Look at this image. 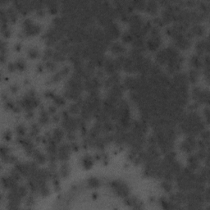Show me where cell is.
Listing matches in <instances>:
<instances>
[{"label": "cell", "mask_w": 210, "mask_h": 210, "mask_svg": "<svg viewBox=\"0 0 210 210\" xmlns=\"http://www.w3.org/2000/svg\"><path fill=\"white\" fill-rule=\"evenodd\" d=\"M56 111H57V108H56V107H55L54 105H50V106L48 107V112H49L52 114H55Z\"/></svg>", "instance_id": "f907efd6"}, {"label": "cell", "mask_w": 210, "mask_h": 210, "mask_svg": "<svg viewBox=\"0 0 210 210\" xmlns=\"http://www.w3.org/2000/svg\"><path fill=\"white\" fill-rule=\"evenodd\" d=\"M133 35H131V33L130 31L125 32L124 34L122 35V40L126 42V43H131L133 41Z\"/></svg>", "instance_id": "f546056e"}, {"label": "cell", "mask_w": 210, "mask_h": 210, "mask_svg": "<svg viewBox=\"0 0 210 210\" xmlns=\"http://www.w3.org/2000/svg\"><path fill=\"white\" fill-rule=\"evenodd\" d=\"M60 176L63 178H67V176L70 174V167L68 165V163L64 162L60 167Z\"/></svg>", "instance_id": "7402d4cb"}, {"label": "cell", "mask_w": 210, "mask_h": 210, "mask_svg": "<svg viewBox=\"0 0 210 210\" xmlns=\"http://www.w3.org/2000/svg\"><path fill=\"white\" fill-rule=\"evenodd\" d=\"M45 66H46V68L49 71L54 70V68H55V67H56L54 61H50V60H48L47 62H46Z\"/></svg>", "instance_id": "f6af8a7d"}, {"label": "cell", "mask_w": 210, "mask_h": 210, "mask_svg": "<svg viewBox=\"0 0 210 210\" xmlns=\"http://www.w3.org/2000/svg\"><path fill=\"white\" fill-rule=\"evenodd\" d=\"M144 9L150 14H155L158 11V3L156 1H149L145 4Z\"/></svg>", "instance_id": "ac0fdd59"}, {"label": "cell", "mask_w": 210, "mask_h": 210, "mask_svg": "<svg viewBox=\"0 0 210 210\" xmlns=\"http://www.w3.org/2000/svg\"><path fill=\"white\" fill-rule=\"evenodd\" d=\"M102 126H103V128H104L106 131H112L113 129H114L113 124L112 123L111 121H108H108H104Z\"/></svg>", "instance_id": "8d00e7d4"}, {"label": "cell", "mask_w": 210, "mask_h": 210, "mask_svg": "<svg viewBox=\"0 0 210 210\" xmlns=\"http://www.w3.org/2000/svg\"><path fill=\"white\" fill-rule=\"evenodd\" d=\"M63 127L65 128V130H67V132L68 131H75L77 128L79 127L78 120L74 118H71V117L63 118Z\"/></svg>", "instance_id": "52a82bcc"}, {"label": "cell", "mask_w": 210, "mask_h": 210, "mask_svg": "<svg viewBox=\"0 0 210 210\" xmlns=\"http://www.w3.org/2000/svg\"><path fill=\"white\" fill-rule=\"evenodd\" d=\"M65 58H66V54L63 53V52L57 51H57L54 53V55H53L54 61H59V62H61V61L65 60Z\"/></svg>", "instance_id": "f1b7e54d"}, {"label": "cell", "mask_w": 210, "mask_h": 210, "mask_svg": "<svg viewBox=\"0 0 210 210\" xmlns=\"http://www.w3.org/2000/svg\"><path fill=\"white\" fill-rule=\"evenodd\" d=\"M10 89L12 90V92L16 93L17 91V89H18V87H17L16 85H12L11 87H10Z\"/></svg>", "instance_id": "db71d44e"}, {"label": "cell", "mask_w": 210, "mask_h": 210, "mask_svg": "<svg viewBox=\"0 0 210 210\" xmlns=\"http://www.w3.org/2000/svg\"><path fill=\"white\" fill-rule=\"evenodd\" d=\"M17 181L13 178L12 176H4L2 177V184H3V187H5L6 189H14L17 186Z\"/></svg>", "instance_id": "30bf717a"}, {"label": "cell", "mask_w": 210, "mask_h": 210, "mask_svg": "<svg viewBox=\"0 0 210 210\" xmlns=\"http://www.w3.org/2000/svg\"><path fill=\"white\" fill-rule=\"evenodd\" d=\"M201 138H202V140H204L205 143L209 144V132L208 131H202Z\"/></svg>", "instance_id": "ee69618b"}, {"label": "cell", "mask_w": 210, "mask_h": 210, "mask_svg": "<svg viewBox=\"0 0 210 210\" xmlns=\"http://www.w3.org/2000/svg\"><path fill=\"white\" fill-rule=\"evenodd\" d=\"M16 191L19 194V195L22 198L25 197L27 194V189H26L24 185H20V186H16Z\"/></svg>", "instance_id": "e575fe53"}, {"label": "cell", "mask_w": 210, "mask_h": 210, "mask_svg": "<svg viewBox=\"0 0 210 210\" xmlns=\"http://www.w3.org/2000/svg\"><path fill=\"white\" fill-rule=\"evenodd\" d=\"M41 26L32 22L31 19H26L23 22V32L26 35H34L39 33Z\"/></svg>", "instance_id": "6da1fadb"}, {"label": "cell", "mask_w": 210, "mask_h": 210, "mask_svg": "<svg viewBox=\"0 0 210 210\" xmlns=\"http://www.w3.org/2000/svg\"><path fill=\"white\" fill-rule=\"evenodd\" d=\"M190 31L192 33L193 36H202L204 35L205 28L200 24H194Z\"/></svg>", "instance_id": "e0dca14e"}, {"label": "cell", "mask_w": 210, "mask_h": 210, "mask_svg": "<svg viewBox=\"0 0 210 210\" xmlns=\"http://www.w3.org/2000/svg\"><path fill=\"white\" fill-rule=\"evenodd\" d=\"M3 138L5 139L6 140H9L11 138H12V133L10 131H5L4 133H3Z\"/></svg>", "instance_id": "c3c4849f"}, {"label": "cell", "mask_w": 210, "mask_h": 210, "mask_svg": "<svg viewBox=\"0 0 210 210\" xmlns=\"http://www.w3.org/2000/svg\"><path fill=\"white\" fill-rule=\"evenodd\" d=\"M196 144H197V142L194 136H188L187 138L184 141H182L181 144V150L186 153H191L195 149Z\"/></svg>", "instance_id": "277c9868"}, {"label": "cell", "mask_w": 210, "mask_h": 210, "mask_svg": "<svg viewBox=\"0 0 210 210\" xmlns=\"http://www.w3.org/2000/svg\"><path fill=\"white\" fill-rule=\"evenodd\" d=\"M122 68L124 69L126 71H127L129 73L131 72H136V69H135V63L132 58H131L130 57H126L123 63V66Z\"/></svg>", "instance_id": "4fadbf2b"}, {"label": "cell", "mask_w": 210, "mask_h": 210, "mask_svg": "<svg viewBox=\"0 0 210 210\" xmlns=\"http://www.w3.org/2000/svg\"><path fill=\"white\" fill-rule=\"evenodd\" d=\"M104 71L107 73L110 74H114L116 73L118 70H117V67L115 65L114 60H112L111 58H108V59H105L104 61Z\"/></svg>", "instance_id": "7c38bea8"}, {"label": "cell", "mask_w": 210, "mask_h": 210, "mask_svg": "<svg viewBox=\"0 0 210 210\" xmlns=\"http://www.w3.org/2000/svg\"><path fill=\"white\" fill-rule=\"evenodd\" d=\"M191 63L194 69H200L203 67V62L199 55H193L191 58Z\"/></svg>", "instance_id": "d6986e66"}, {"label": "cell", "mask_w": 210, "mask_h": 210, "mask_svg": "<svg viewBox=\"0 0 210 210\" xmlns=\"http://www.w3.org/2000/svg\"><path fill=\"white\" fill-rule=\"evenodd\" d=\"M137 83H138V79L134 78V77H127L124 80V85L127 89L136 90L137 87Z\"/></svg>", "instance_id": "9a60e30c"}, {"label": "cell", "mask_w": 210, "mask_h": 210, "mask_svg": "<svg viewBox=\"0 0 210 210\" xmlns=\"http://www.w3.org/2000/svg\"><path fill=\"white\" fill-rule=\"evenodd\" d=\"M8 152H9V149L7 148L5 145H2L1 146V156L2 158L4 156H7L8 154Z\"/></svg>", "instance_id": "7dc6e473"}, {"label": "cell", "mask_w": 210, "mask_h": 210, "mask_svg": "<svg viewBox=\"0 0 210 210\" xmlns=\"http://www.w3.org/2000/svg\"><path fill=\"white\" fill-rule=\"evenodd\" d=\"M59 121V116H58V115L54 114V116H53V121H54V122H57V121Z\"/></svg>", "instance_id": "9f6ffc18"}, {"label": "cell", "mask_w": 210, "mask_h": 210, "mask_svg": "<svg viewBox=\"0 0 210 210\" xmlns=\"http://www.w3.org/2000/svg\"><path fill=\"white\" fill-rule=\"evenodd\" d=\"M168 60V54L166 53L165 49L160 50L157 53L156 61L158 62V63L160 65H163V64L167 63Z\"/></svg>", "instance_id": "2e32d148"}, {"label": "cell", "mask_w": 210, "mask_h": 210, "mask_svg": "<svg viewBox=\"0 0 210 210\" xmlns=\"http://www.w3.org/2000/svg\"><path fill=\"white\" fill-rule=\"evenodd\" d=\"M195 50L198 53V54H203L204 52H209V39H204V40H200L195 45Z\"/></svg>", "instance_id": "8fae6325"}, {"label": "cell", "mask_w": 210, "mask_h": 210, "mask_svg": "<svg viewBox=\"0 0 210 210\" xmlns=\"http://www.w3.org/2000/svg\"><path fill=\"white\" fill-rule=\"evenodd\" d=\"M63 136L64 132L60 128H56V129H54V131H53V134H52V137L54 138V140H55L57 143L60 142L61 140L63 139Z\"/></svg>", "instance_id": "d4e9b609"}, {"label": "cell", "mask_w": 210, "mask_h": 210, "mask_svg": "<svg viewBox=\"0 0 210 210\" xmlns=\"http://www.w3.org/2000/svg\"><path fill=\"white\" fill-rule=\"evenodd\" d=\"M185 4H187L189 7H192L196 4V2H194V1H187V2H185Z\"/></svg>", "instance_id": "11a10c76"}, {"label": "cell", "mask_w": 210, "mask_h": 210, "mask_svg": "<svg viewBox=\"0 0 210 210\" xmlns=\"http://www.w3.org/2000/svg\"><path fill=\"white\" fill-rule=\"evenodd\" d=\"M110 49L113 54H121L122 53L125 52V48L123 47V45H121L120 43H112L110 45Z\"/></svg>", "instance_id": "ffe728a7"}, {"label": "cell", "mask_w": 210, "mask_h": 210, "mask_svg": "<svg viewBox=\"0 0 210 210\" xmlns=\"http://www.w3.org/2000/svg\"><path fill=\"white\" fill-rule=\"evenodd\" d=\"M99 184H100V182H99V179H97L96 177H90V178L88 180V185H89L90 187H98L99 185Z\"/></svg>", "instance_id": "4dcf8cb0"}, {"label": "cell", "mask_w": 210, "mask_h": 210, "mask_svg": "<svg viewBox=\"0 0 210 210\" xmlns=\"http://www.w3.org/2000/svg\"><path fill=\"white\" fill-rule=\"evenodd\" d=\"M69 71H70V67H67V66H64V67L61 69L59 72H60V74L62 75V77H64L67 76Z\"/></svg>", "instance_id": "bcb514c9"}, {"label": "cell", "mask_w": 210, "mask_h": 210, "mask_svg": "<svg viewBox=\"0 0 210 210\" xmlns=\"http://www.w3.org/2000/svg\"><path fill=\"white\" fill-rule=\"evenodd\" d=\"M53 99H54V103H55V104H56L57 105H59V106L64 105L65 104V103H66V101H65L64 98L61 97V96L54 95V98H53Z\"/></svg>", "instance_id": "74e56055"}, {"label": "cell", "mask_w": 210, "mask_h": 210, "mask_svg": "<svg viewBox=\"0 0 210 210\" xmlns=\"http://www.w3.org/2000/svg\"><path fill=\"white\" fill-rule=\"evenodd\" d=\"M104 34L105 36L112 41V39H117L119 36L120 29L116 23L112 22L110 24H108V26H105Z\"/></svg>", "instance_id": "3957f363"}, {"label": "cell", "mask_w": 210, "mask_h": 210, "mask_svg": "<svg viewBox=\"0 0 210 210\" xmlns=\"http://www.w3.org/2000/svg\"><path fill=\"white\" fill-rule=\"evenodd\" d=\"M111 186L118 195L121 197H127L129 194V188L126 183L120 181H114L111 183Z\"/></svg>", "instance_id": "7a4b0ae2"}, {"label": "cell", "mask_w": 210, "mask_h": 210, "mask_svg": "<svg viewBox=\"0 0 210 210\" xmlns=\"http://www.w3.org/2000/svg\"><path fill=\"white\" fill-rule=\"evenodd\" d=\"M6 13L9 21H11L12 22H15L17 19V15L13 7H8L6 9Z\"/></svg>", "instance_id": "cb8c5ba5"}, {"label": "cell", "mask_w": 210, "mask_h": 210, "mask_svg": "<svg viewBox=\"0 0 210 210\" xmlns=\"http://www.w3.org/2000/svg\"><path fill=\"white\" fill-rule=\"evenodd\" d=\"M82 164L83 167L86 169H89L92 168L93 166V159L90 156L84 157L82 159Z\"/></svg>", "instance_id": "4316f807"}, {"label": "cell", "mask_w": 210, "mask_h": 210, "mask_svg": "<svg viewBox=\"0 0 210 210\" xmlns=\"http://www.w3.org/2000/svg\"><path fill=\"white\" fill-rule=\"evenodd\" d=\"M200 9L201 13H204L206 15H209V5L207 3L201 2L200 3Z\"/></svg>", "instance_id": "d6a6232c"}, {"label": "cell", "mask_w": 210, "mask_h": 210, "mask_svg": "<svg viewBox=\"0 0 210 210\" xmlns=\"http://www.w3.org/2000/svg\"><path fill=\"white\" fill-rule=\"evenodd\" d=\"M1 31H2L3 35L5 38H8L10 36V35H11V31H10V29L8 28L7 24L1 25Z\"/></svg>", "instance_id": "836d02e7"}, {"label": "cell", "mask_w": 210, "mask_h": 210, "mask_svg": "<svg viewBox=\"0 0 210 210\" xmlns=\"http://www.w3.org/2000/svg\"><path fill=\"white\" fill-rule=\"evenodd\" d=\"M54 53V52L50 48H47L45 51V53H44V57H44V59H45V60H48L49 58L53 57Z\"/></svg>", "instance_id": "b9f144b4"}, {"label": "cell", "mask_w": 210, "mask_h": 210, "mask_svg": "<svg viewBox=\"0 0 210 210\" xmlns=\"http://www.w3.org/2000/svg\"><path fill=\"white\" fill-rule=\"evenodd\" d=\"M39 122L41 124H46L48 121V112H46V111H42L40 113V117L39 119Z\"/></svg>", "instance_id": "1f68e13d"}, {"label": "cell", "mask_w": 210, "mask_h": 210, "mask_svg": "<svg viewBox=\"0 0 210 210\" xmlns=\"http://www.w3.org/2000/svg\"><path fill=\"white\" fill-rule=\"evenodd\" d=\"M15 65H16V69H18L20 71H23L25 69V67H26V63H25V62L22 58L16 61V63H15Z\"/></svg>", "instance_id": "60d3db41"}, {"label": "cell", "mask_w": 210, "mask_h": 210, "mask_svg": "<svg viewBox=\"0 0 210 210\" xmlns=\"http://www.w3.org/2000/svg\"><path fill=\"white\" fill-rule=\"evenodd\" d=\"M175 40V45L176 48H181V49H187L190 48L191 45V42L190 39H188L185 35H182L176 38Z\"/></svg>", "instance_id": "9c48e42d"}, {"label": "cell", "mask_w": 210, "mask_h": 210, "mask_svg": "<svg viewBox=\"0 0 210 210\" xmlns=\"http://www.w3.org/2000/svg\"><path fill=\"white\" fill-rule=\"evenodd\" d=\"M33 116H34V112H32V110H28V111H26V118H31Z\"/></svg>", "instance_id": "f5cc1de1"}, {"label": "cell", "mask_w": 210, "mask_h": 210, "mask_svg": "<svg viewBox=\"0 0 210 210\" xmlns=\"http://www.w3.org/2000/svg\"><path fill=\"white\" fill-rule=\"evenodd\" d=\"M161 44V36L159 35H150L146 42V47L151 51H155L158 49Z\"/></svg>", "instance_id": "ba28073f"}, {"label": "cell", "mask_w": 210, "mask_h": 210, "mask_svg": "<svg viewBox=\"0 0 210 210\" xmlns=\"http://www.w3.org/2000/svg\"><path fill=\"white\" fill-rule=\"evenodd\" d=\"M71 151V145L67 144H61L59 148L57 149V157L61 161H67L69 159Z\"/></svg>", "instance_id": "8992f818"}, {"label": "cell", "mask_w": 210, "mask_h": 210, "mask_svg": "<svg viewBox=\"0 0 210 210\" xmlns=\"http://www.w3.org/2000/svg\"><path fill=\"white\" fill-rule=\"evenodd\" d=\"M29 57L31 58H36L39 56V50L36 48H31L28 51Z\"/></svg>", "instance_id": "ab89813d"}, {"label": "cell", "mask_w": 210, "mask_h": 210, "mask_svg": "<svg viewBox=\"0 0 210 210\" xmlns=\"http://www.w3.org/2000/svg\"><path fill=\"white\" fill-rule=\"evenodd\" d=\"M16 69V67L15 63H8V65H7V70L9 71L13 72V71H14Z\"/></svg>", "instance_id": "681fc988"}, {"label": "cell", "mask_w": 210, "mask_h": 210, "mask_svg": "<svg viewBox=\"0 0 210 210\" xmlns=\"http://www.w3.org/2000/svg\"><path fill=\"white\" fill-rule=\"evenodd\" d=\"M208 155V152L206 151L205 149H200V150L198 151L196 153V157H197L199 160L201 159H204L206 158V156Z\"/></svg>", "instance_id": "d590c367"}, {"label": "cell", "mask_w": 210, "mask_h": 210, "mask_svg": "<svg viewBox=\"0 0 210 210\" xmlns=\"http://www.w3.org/2000/svg\"><path fill=\"white\" fill-rule=\"evenodd\" d=\"M204 116H205V118H206V120H207V121L209 122V108H204Z\"/></svg>", "instance_id": "816d5d0a"}, {"label": "cell", "mask_w": 210, "mask_h": 210, "mask_svg": "<svg viewBox=\"0 0 210 210\" xmlns=\"http://www.w3.org/2000/svg\"><path fill=\"white\" fill-rule=\"evenodd\" d=\"M133 6L135 7V9L139 10V11H143L145 8V4L146 3L144 1H141V0H136V1H132Z\"/></svg>", "instance_id": "83f0119b"}, {"label": "cell", "mask_w": 210, "mask_h": 210, "mask_svg": "<svg viewBox=\"0 0 210 210\" xmlns=\"http://www.w3.org/2000/svg\"><path fill=\"white\" fill-rule=\"evenodd\" d=\"M199 161L200 160L196 157V155H191V156L189 157L188 158V163H189L188 168L192 172L195 171L199 167Z\"/></svg>", "instance_id": "5bb4252c"}, {"label": "cell", "mask_w": 210, "mask_h": 210, "mask_svg": "<svg viewBox=\"0 0 210 210\" xmlns=\"http://www.w3.org/2000/svg\"><path fill=\"white\" fill-rule=\"evenodd\" d=\"M45 4L48 7V9L49 13L52 14H55L58 12V3L55 1H47L45 2Z\"/></svg>", "instance_id": "603a6c76"}, {"label": "cell", "mask_w": 210, "mask_h": 210, "mask_svg": "<svg viewBox=\"0 0 210 210\" xmlns=\"http://www.w3.org/2000/svg\"><path fill=\"white\" fill-rule=\"evenodd\" d=\"M128 22L130 24V26H131L130 29L131 30H139V29H141V27H142L144 21L142 16H140V14L133 13L129 16Z\"/></svg>", "instance_id": "5b68a950"}, {"label": "cell", "mask_w": 210, "mask_h": 210, "mask_svg": "<svg viewBox=\"0 0 210 210\" xmlns=\"http://www.w3.org/2000/svg\"><path fill=\"white\" fill-rule=\"evenodd\" d=\"M199 71L196 69H192L189 71V76H187L188 80L191 81V83H195L197 82L198 79H199Z\"/></svg>", "instance_id": "484cf974"}, {"label": "cell", "mask_w": 210, "mask_h": 210, "mask_svg": "<svg viewBox=\"0 0 210 210\" xmlns=\"http://www.w3.org/2000/svg\"><path fill=\"white\" fill-rule=\"evenodd\" d=\"M161 185H162V189H163L165 191H167V192H169V191H172V183H171V182H169V181H166L165 180V182H162Z\"/></svg>", "instance_id": "f35d334b"}, {"label": "cell", "mask_w": 210, "mask_h": 210, "mask_svg": "<svg viewBox=\"0 0 210 210\" xmlns=\"http://www.w3.org/2000/svg\"><path fill=\"white\" fill-rule=\"evenodd\" d=\"M16 133L18 134L19 136H22L26 133V129H25L24 126H22V125H18L16 128Z\"/></svg>", "instance_id": "7bdbcfd3"}, {"label": "cell", "mask_w": 210, "mask_h": 210, "mask_svg": "<svg viewBox=\"0 0 210 210\" xmlns=\"http://www.w3.org/2000/svg\"><path fill=\"white\" fill-rule=\"evenodd\" d=\"M32 155L35 157L36 162L39 163V164H43V163H45L46 162V156L44 153H40L39 150H34L33 153H32Z\"/></svg>", "instance_id": "44dd1931"}]
</instances>
